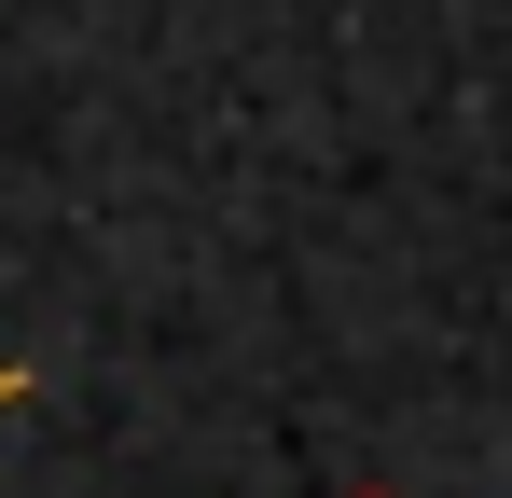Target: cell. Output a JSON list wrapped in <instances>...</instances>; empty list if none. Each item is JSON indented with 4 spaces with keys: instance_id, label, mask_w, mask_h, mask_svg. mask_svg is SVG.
I'll list each match as a JSON object with an SVG mask.
<instances>
[{
    "instance_id": "cell-1",
    "label": "cell",
    "mask_w": 512,
    "mask_h": 498,
    "mask_svg": "<svg viewBox=\"0 0 512 498\" xmlns=\"http://www.w3.org/2000/svg\"><path fill=\"white\" fill-rule=\"evenodd\" d=\"M346 498H388V485H346Z\"/></svg>"
}]
</instances>
